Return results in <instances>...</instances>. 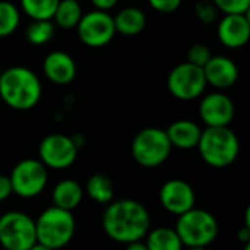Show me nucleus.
I'll return each instance as SVG.
<instances>
[{
  "label": "nucleus",
  "instance_id": "38",
  "mask_svg": "<svg viewBox=\"0 0 250 250\" xmlns=\"http://www.w3.org/2000/svg\"><path fill=\"white\" fill-rule=\"evenodd\" d=\"M243 250H250V241H247L246 244H243Z\"/></svg>",
  "mask_w": 250,
  "mask_h": 250
},
{
  "label": "nucleus",
  "instance_id": "39",
  "mask_svg": "<svg viewBox=\"0 0 250 250\" xmlns=\"http://www.w3.org/2000/svg\"><path fill=\"white\" fill-rule=\"evenodd\" d=\"M77 2H81V0H77Z\"/></svg>",
  "mask_w": 250,
  "mask_h": 250
},
{
  "label": "nucleus",
  "instance_id": "21",
  "mask_svg": "<svg viewBox=\"0 0 250 250\" xmlns=\"http://www.w3.org/2000/svg\"><path fill=\"white\" fill-rule=\"evenodd\" d=\"M85 193L93 202L107 206L110 202H113V196H115L113 183L104 174H93L87 180Z\"/></svg>",
  "mask_w": 250,
  "mask_h": 250
},
{
  "label": "nucleus",
  "instance_id": "17",
  "mask_svg": "<svg viewBox=\"0 0 250 250\" xmlns=\"http://www.w3.org/2000/svg\"><path fill=\"white\" fill-rule=\"evenodd\" d=\"M165 131L172 147L181 150H191L197 149L203 130L197 122L191 119H178L174 121Z\"/></svg>",
  "mask_w": 250,
  "mask_h": 250
},
{
  "label": "nucleus",
  "instance_id": "29",
  "mask_svg": "<svg viewBox=\"0 0 250 250\" xmlns=\"http://www.w3.org/2000/svg\"><path fill=\"white\" fill-rule=\"evenodd\" d=\"M152 9L161 14H172L180 6L183 0H147Z\"/></svg>",
  "mask_w": 250,
  "mask_h": 250
},
{
  "label": "nucleus",
  "instance_id": "32",
  "mask_svg": "<svg viewBox=\"0 0 250 250\" xmlns=\"http://www.w3.org/2000/svg\"><path fill=\"white\" fill-rule=\"evenodd\" d=\"M237 238H238V241H241L243 244H246L247 241H250V231L246 227L240 228L238 232H237Z\"/></svg>",
  "mask_w": 250,
  "mask_h": 250
},
{
  "label": "nucleus",
  "instance_id": "31",
  "mask_svg": "<svg viewBox=\"0 0 250 250\" xmlns=\"http://www.w3.org/2000/svg\"><path fill=\"white\" fill-rule=\"evenodd\" d=\"M91 5L94 6L96 11H102V12H109L110 9H113L119 0H90Z\"/></svg>",
  "mask_w": 250,
  "mask_h": 250
},
{
  "label": "nucleus",
  "instance_id": "18",
  "mask_svg": "<svg viewBox=\"0 0 250 250\" xmlns=\"http://www.w3.org/2000/svg\"><path fill=\"white\" fill-rule=\"evenodd\" d=\"M83 197H84L83 186L72 178L59 181L52 191L53 206L68 212H72L75 208H78L80 203L83 202Z\"/></svg>",
  "mask_w": 250,
  "mask_h": 250
},
{
  "label": "nucleus",
  "instance_id": "13",
  "mask_svg": "<svg viewBox=\"0 0 250 250\" xmlns=\"http://www.w3.org/2000/svg\"><path fill=\"white\" fill-rule=\"evenodd\" d=\"M159 202L167 212L180 216L196 208V193L187 181L172 178L162 184L159 190Z\"/></svg>",
  "mask_w": 250,
  "mask_h": 250
},
{
  "label": "nucleus",
  "instance_id": "15",
  "mask_svg": "<svg viewBox=\"0 0 250 250\" xmlns=\"http://www.w3.org/2000/svg\"><path fill=\"white\" fill-rule=\"evenodd\" d=\"M43 74L50 83L56 85H66L77 77V63L69 53L53 50L43 61Z\"/></svg>",
  "mask_w": 250,
  "mask_h": 250
},
{
  "label": "nucleus",
  "instance_id": "7",
  "mask_svg": "<svg viewBox=\"0 0 250 250\" xmlns=\"http://www.w3.org/2000/svg\"><path fill=\"white\" fill-rule=\"evenodd\" d=\"M37 243L36 221L25 212L9 210L0 216V246L5 250H30Z\"/></svg>",
  "mask_w": 250,
  "mask_h": 250
},
{
  "label": "nucleus",
  "instance_id": "20",
  "mask_svg": "<svg viewBox=\"0 0 250 250\" xmlns=\"http://www.w3.org/2000/svg\"><path fill=\"white\" fill-rule=\"evenodd\" d=\"M145 244L149 250H183L184 244L181 243L175 228L158 227L149 229L145 237Z\"/></svg>",
  "mask_w": 250,
  "mask_h": 250
},
{
  "label": "nucleus",
  "instance_id": "22",
  "mask_svg": "<svg viewBox=\"0 0 250 250\" xmlns=\"http://www.w3.org/2000/svg\"><path fill=\"white\" fill-rule=\"evenodd\" d=\"M83 15L84 14L80 2H77V0H61L52 21L55 25L63 30H72L77 28Z\"/></svg>",
  "mask_w": 250,
  "mask_h": 250
},
{
  "label": "nucleus",
  "instance_id": "4",
  "mask_svg": "<svg viewBox=\"0 0 250 250\" xmlns=\"http://www.w3.org/2000/svg\"><path fill=\"white\" fill-rule=\"evenodd\" d=\"M175 231L184 247H208L218 237L219 224L209 210L193 208L178 216Z\"/></svg>",
  "mask_w": 250,
  "mask_h": 250
},
{
  "label": "nucleus",
  "instance_id": "2",
  "mask_svg": "<svg viewBox=\"0 0 250 250\" xmlns=\"http://www.w3.org/2000/svg\"><path fill=\"white\" fill-rule=\"evenodd\" d=\"M42 81L25 66H11L0 74V97L14 110H30L42 99Z\"/></svg>",
  "mask_w": 250,
  "mask_h": 250
},
{
  "label": "nucleus",
  "instance_id": "9",
  "mask_svg": "<svg viewBox=\"0 0 250 250\" xmlns=\"http://www.w3.org/2000/svg\"><path fill=\"white\" fill-rule=\"evenodd\" d=\"M167 87L175 99L183 102L202 97L208 87L203 68L194 66L188 62L174 66L167 78Z\"/></svg>",
  "mask_w": 250,
  "mask_h": 250
},
{
  "label": "nucleus",
  "instance_id": "12",
  "mask_svg": "<svg viewBox=\"0 0 250 250\" xmlns=\"http://www.w3.org/2000/svg\"><path fill=\"white\" fill-rule=\"evenodd\" d=\"M235 115V106L229 96L222 91H212L202 97L199 103V116L206 128L229 127Z\"/></svg>",
  "mask_w": 250,
  "mask_h": 250
},
{
  "label": "nucleus",
  "instance_id": "28",
  "mask_svg": "<svg viewBox=\"0 0 250 250\" xmlns=\"http://www.w3.org/2000/svg\"><path fill=\"white\" fill-rule=\"evenodd\" d=\"M194 12H196V17L199 18V21L203 24L215 22L218 18V14H219V11L216 9L212 0H199L194 6Z\"/></svg>",
  "mask_w": 250,
  "mask_h": 250
},
{
  "label": "nucleus",
  "instance_id": "14",
  "mask_svg": "<svg viewBox=\"0 0 250 250\" xmlns=\"http://www.w3.org/2000/svg\"><path fill=\"white\" fill-rule=\"evenodd\" d=\"M219 43L227 49H240L250 40V25L244 15H224L216 27Z\"/></svg>",
  "mask_w": 250,
  "mask_h": 250
},
{
  "label": "nucleus",
  "instance_id": "37",
  "mask_svg": "<svg viewBox=\"0 0 250 250\" xmlns=\"http://www.w3.org/2000/svg\"><path fill=\"white\" fill-rule=\"evenodd\" d=\"M187 250H208V247H188Z\"/></svg>",
  "mask_w": 250,
  "mask_h": 250
},
{
  "label": "nucleus",
  "instance_id": "36",
  "mask_svg": "<svg viewBox=\"0 0 250 250\" xmlns=\"http://www.w3.org/2000/svg\"><path fill=\"white\" fill-rule=\"evenodd\" d=\"M244 18H246V21H247V24L250 25V8L246 11V14H244Z\"/></svg>",
  "mask_w": 250,
  "mask_h": 250
},
{
  "label": "nucleus",
  "instance_id": "6",
  "mask_svg": "<svg viewBox=\"0 0 250 250\" xmlns=\"http://www.w3.org/2000/svg\"><path fill=\"white\" fill-rule=\"evenodd\" d=\"M172 146L167 131L158 127L140 130L131 142L133 159L143 168L153 169L165 164L171 155Z\"/></svg>",
  "mask_w": 250,
  "mask_h": 250
},
{
  "label": "nucleus",
  "instance_id": "35",
  "mask_svg": "<svg viewBox=\"0 0 250 250\" xmlns=\"http://www.w3.org/2000/svg\"><path fill=\"white\" fill-rule=\"evenodd\" d=\"M30 250H53V249H50V247H47V246H44L42 243H36Z\"/></svg>",
  "mask_w": 250,
  "mask_h": 250
},
{
  "label": "nucleus",
  "instance_id": "3",
  "mask_svg": "<svg viewBox=\"0 0 250 250\" xmlns=\"http://www.w3.org/2000/svg\"><path fill=\"white\" fill-rule=\"evenodd\" d=\"M197 150L208 167L224 169L235 162L240 153V142L229 127L205 128L202 131Z\"/></svg>",
  "mask_w": 250,
  "mask_h": 250
},
{
  "label": "nucleus",
  "instance_id": "30",
  "mask_svg": "<svg viewBox=\"0 0 250 250\" xmlns=\"http://www.w3.org/2000/svg\"><path fill=\"white\" fill-rule=\"evenodd\" d=\"M12 184L8 175H2L0 174V203L5 202L6 199L11 197L12 194Z\"/></svg>",
  "mask_w": 250,
  "mask_h": 250
},
{
  "label": "nucleus",
  "instance_id": "26",
  "mask_svg": "<svg viewBox=\"0 0 250 250\" xmlns=\"http://www.w3.org/2000/svg\"><path fill=\"white\" fill-rule=\"evenodd\" d=\"M224 15H244L250 8V0H212Z\"/></svg>",
  "mask_w": 250,
  "mask_h": 250
},
{
  "label": "nucleus",
  "instance_id": "10",
  "mask_svg": "<svg viewBox=\"0 0 250 250\" xmlns=\"http://www.w3.org/2000/svg\"><path fill=\"white\" fill-rule=\"evenodd\" d=\"M116 34L113 17L109 12L90 11L83 15L77 25V36L80 42L88 47L99 49L107 46Z\"/></svg>",
  "mask_w": 250,
  "mask_h": 250
},
{
  "label": "nucleus",
  "instance_id": "23",
  "mask_svg": "<svg viewBox=\"0 0 250 250\" xmlns=\"http://www.w3.org/2000/svg\"><path fill=\"white\" fill-rule=\"evenodd\" d=\"M61 0H20L21 9L33 21H52Z\"/></svg>",
  "mask_w": 250,
  "mask_h": 250
},
{
  "label": "nucleus",
  "instance_id": "11",
  "mask_svg": "<svg viewBox=\"0 0 250 250\" xmlns=\"http://www.w3.org/2000/svg\"><path fill=\"white\" fill-rule=\"evenodd\" d=\"M78 156V147L72 137L65 134H49L39 146V161L47 169H68Z\"/></svg>",
  "mask_w": 250,
  "mask_h": 250
},
{
  "label": "nucleus",
  "instance_id": "27",
  "mask_svg": "<svg viewBox=\"0 0 250 250\" xmlns=\"http://www.w3.org/2000/svg\"><path fill=\"white\" fill-rule=\"evenodd\" d=\"M212 52L210 49L206 46V44H202V43H197V44H193L188 52H187V61L188 63L194 65V66H199V68H203L212 58Z\"/></svg>",
  "mask_w": 250,
  "mask_h": 250
},
{
  "label": "nucleus",
  "instance_id": "16",
  "mask_svg": "<svg viewBox=\"0 0 250 250\" xmlns=\"http://www.w3.org/2000/svg\"><path fill=\"white\" fill-rule=\"evenodd\" d=\"M203 74L206 84L218 91L232 87L238 80V68L235 62L227 56H212L203 66Z\"/></svg>",
  "mask_w": 250,
  "mask_h": 250
},
{
  "label": "nucleus",
  "instance_id": "25",
  "mask_svg": "<svg viewBox=\"0 0 250 250\" xmlns=\"http://www.w3.org/2000/svg\"><path fill=\"white\" fill-rule=\"evenodd\" d=\"M55 36L53 21H31L25 30V39L33 46H44Z\"/></svg>",
  "mask_w": 250,
  "mask_h": 250
},
{
  "label": "nucleus",
  "instance_id": "5",
  "mask_svg": "<svg viewBox=\"0 0 250 250\" xmlns=\"http://www.w3.org/2000/svg\"><path fill=\"white\" fill-rule=\"evenodd\" d=\"M37 243L53 250L65 247L75 234V218L72 212L56 206L46 208L36 219Z\"/></svg>",
  "mask_w": 250,
  "mask_h": 250
},
{
  "label": "nucleus",
  "instance_id": "24",
  "mask_svg": "<svg viewBox=\"0 0 250 250\" xmlns=\"http://www.w3.org/2000/svg\"><path fill=\"white\" fill-rule=\"evenodd\" d=\"M21 22V14L17 5L8 0H0V39L12 36Z\"/></svg>",
  "mask_w": 250,
  "mask_h": 250
},
{
  "label": "nucleus",
  "instance_id": "34",
  "mask_svg": "<svg viewBox=\"0 0 250 250\" xmlns=\"http://www.w3.org/2000/svg\"><path fill=\"white\" fill-rule=\"evenodd\" d=\"M243 227H246L250 231V203L247 205V208L244 210V225Z\"/></svg>",
  "mask_w": 250,
  "mask_h": 250
},
{
  "label": "nucleus",
  "instance_id": "19",
  "mask_svg": "<svg viewBox=\"0 0 250 250\" xmlns=\"http://www.w3.org/2000/svg\"><path fill=\"white\" fill-rule=\"evenodd\" d=\"M146 14L136 6L124 8L116 14V17H113L116 33L127 37L139 36L140 33H143V30L146 28Z\"/></svg>",
  "mask_w": 250,
  "mask_h": 250
},
{
  "label": "nucleus",
  "instance_id": "40",
  "mask_svg": "<svg viewBox=\"0 0 250 250\" xmlns=\"http://www.w3.org/2000/svg\"><path fill=\"white\" fill-rule=\"evenodd\" d=\"M2 250H5V249H2Z\"/></svg>",
  "mask_w": 250,
  "mask_h": 250
},
{
  "label": "nucleus",
  "instance_id": "1",
  "mask_svg": "<svg viewBox=\"0 0 250 250\" xmlns=\"http://www.w3.org/2000/svg\"><path fill=\"white\" fill-rule=\"evenodd\" d=\"M103 231L116 243L140 241L150 229V215L146 206L134 199L110 202L102 216Z\"/></svg>",
  "mask_w": 250,
  "mask_h": 250
},
{
  "label": "nucleus",
  "instance_id": "33",
  "mask_svg": "<svg viewBox=\"0 0 250 250\" xmlns=\"http://www.w3.org/2000/svg\"><path fill=\"white\" fill-rule=\"evenodd\" d=\"M125 250H149V249L146 247L145 241H143V240H140V241H134V243L127 244V247H125Z\"/></svg>",
  "mask_w": 250,
  "mask_h": 250
},
{
  "label": "nucleus",
  "instance_id": "8",
  "mask_svg": "<svg viewBox=\"0 0 250 250\" xmlns=\"http://www.w3.org/2000/svg\"><path fill=\"white\" fill-rule=\"evenodd\" d=\"M12 191L22 199H33L42 194L49 181V169L39 159H22L9 175Z\"/></svg>",
  "mask_w": 250,
  "mask_h": 250
}]
</instances>
